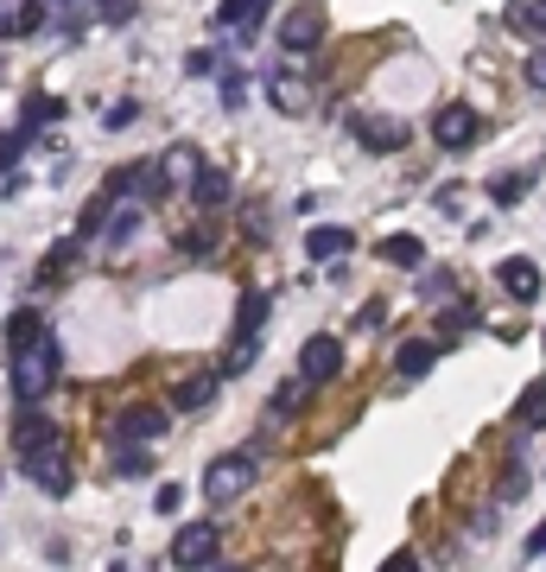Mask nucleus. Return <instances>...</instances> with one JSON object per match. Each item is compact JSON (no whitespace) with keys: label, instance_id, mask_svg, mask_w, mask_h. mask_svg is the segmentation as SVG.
Instances as JSON below:
<instances>
[{"label":"nucleus","instance_id":"1","mask_svg":"<svg viewBox=\"0 0 546 572\" xmlns=\"http://www.w3.org/2000/svg\"><path fill=\"white\" fill-rule=\"evenodd\" d=\"M57 375H64V343H57V331H45V338L32 343V350H20V357H7V382H13V394H20L26 407H39V401L57 389Z\"/></svg>","mask_w":546,"mask_h":572},{"label":"nucleus","instance_id":"2","mask_svg":"<svg viewBox=\"0 0 546 572\" xmlns=\"http://www.w3.org/2000/svg\"><path fill=\"white\" fill-rule=\"evenodd\" d=\"M260 458L255 452H223V458H210L204 465V502H235V496L255 484Z\"/></svg>","mask_w":546,"mask_h":572},{"label":"nucleus","instance_id":"3","mask_svg":"<svg viewBox=\"0 0 546 572\" xmlns=\"http://www.w3.org/2000/svg\"><path fill=\"white\" fill-rule=\"evenodd\" d=\"M159 433H165V414L147 407V401H140V407H121V414L108 420V445H115V452H147Z\"/></svg>","mask_w":546,"mask_h":572},{"label":"nucleus","instance_id":"4","mask_svg":"<svg viewBox=\"0 0 546 572\" xmlns=\"http://www.w3.org/2000/svg\"><path fill=\"white\" fill-rule=\"evenodd\" d=\"M216 547H223L216 521H184L179 534H172V566L179 572H210L216 566Z\"/></svg>","mask_w":546,"mask_h":572},{"label":"nucleus","instance_id":"5","mask_svg":"<svg viewBox=\"0 0 546 572\" xmlns=\"http://www.w3.org/2000/svg\"><path fill=\"white\" fill-rule=\"evenodd\" d=\"M338 369H343V343L331 338V331H318V338L299 343V382H306V389L338 382Z\"/></svg>","mask_w":546,"mask_h":572},{"label":"nucleus","instance_id":"6","mask_svg":"<svg viewBox=\"0 0 546 572\" xmlns=\"http://www.w3.org/2000/svg\"><path fill=\"white\" fill-rule=\"evenodd\" d=\"M350 134H356V140H363L368 153H400V147H407V140H414V128H407V121H394V115H350Z\"/></svg>","mask_w":546,"mask_h":572},{"label":"nucleus","instance_id":"7","mask_svg":"<svg viewBox=\"0 0 546 572\" xmlns=\"http://www.w3.org/2000/svg\"><path fill=\"white\" fill-rule=\"evenodd\" d=\"M20 470H26V477H32V484H39L45 496H71V484H77V470H71V452H64V445L20 458Z\"/></svg>","mask_w":546,"mask_h":572},{"label":"nucleus","instance_id":"8","mask_svg":"<svg viewBox=\"0 0 546 572\" xmlns=\"http://www.w3.org/2000/svg\"><path fill=\"white\" fill-rule=\"evenodd\" d=\"M477 134H483V121H477V108H464V103H445L439 115H432V140H439L445 153H464Z\"/></svg>","mask_w":546,"mask_h":572},{"label":"nucleus","instance_id":"9","mask_svg":"<svg viewBox=\"0 0 546 572\" xmlns=\"http://www.w3.org/2000/svg\"><path fill=\"white\" fill-rule=\"evenodd\" d=\"M318 39H324V13L318 7H287L280 13V45L287 52H312Z\"/></svg>","mask_w":546,"mask_h":572},{"label":"nucleus","instance_id":"10","mask_svg":"<svg viewBox=\"0 0 546 572\" xmlns=\"http://www.w3.org/2000/svg\"><path fill=\"white\" fill-rule=\"evenodd\" d=\"M52 445H64L57 439V420L52 414H20V426H13V452H20V458H32V452H52Z\"/></svg>","mask_w":546,"mask_h":572},{"label":"nucleus","instance_id":"11","mask_svg":"<svg viewBox=\"0 0 546 572\" xmlns=\"http://www.w3.org/2000/svg\"><path fill=\"white\" fill-rule=\"evenodd\" d=\"M432 363H439V343L432 338H407L400 350H394V375H400V382H426Z\"/></svg>","mask_w":546,"mask_h":572},{"label":"nucleus","instance_id":"12","mask_svg":"<svg viewBox=\"0 0 546 572\" xmlns=\"http://www.w3.org/2000/svg\"><path fill=\"white\" fill-rule=\"evenodd\" d=\"M350 248H356V235L343 230V223H312L306 230V255L312 261H343Z\"/></svg>","mask_w":546,"mask_h":572},{"label":"nucleus","instance_id":"13","mask_svg":"<svg viewBox=\"0 0 546 572\" xmlns=\"http://www.w3.org/2000/svg\"><path fill=\"white\" fill-rule=\"evenodd\" d=\"M495 280L508 286V293H515L521 306H534V299H540V267H534V261H527V255L502 261V267H495Z\"/></svg>","mask_w":546,"mask_h":572},{"label":"nucleus","instance_id":"14","mask_svg":"<svg viewBox=\"0 0 546 572\" xmlns=\"http://www.w3.org/2000/svg\"><path fill=\"white\" fill-rule=\"evenodd\" d=\"M375 261H388V267H426V242L414 230H394L375 242Z\"/></svg>","mask_w":546,"mask_h":572},{"label":"nucleus","instance_id":"15","mask_svg":"<svg viewBox=\"0 0 546 572\" xmlns=\"http://www.w3.org/2000/svg\"><path fill=\"white\" fill-rule=\"evenodd\" d=\"M267 293H242V306H235V338L229 343H260V331H267Z\"/></svg>","mask_w":546,"mask_h":572},{"label":"nucleus","instance_id":"16","mask_svg":"<svg viewBox=\"0 0 546 572\" xmlns=\"http://www.w3.org/2000/svg\"><path fill=\"white\" fill-rule=\"evenodd\" d=\"M39 338H45V313H39V306H20V313L7 318V357L32 350Z\"/></svg>","mask_w":546,"mask_h":572},{"label":"nucleus","instance_id":"17","mask_svg":"<svg viewBox=\"0 0 546 572\" xmlns=\"http://www.w3.org/2000/svg\"><path fill=\"white\" fill-rule=\"evenodd\" d=\"M216 394H223V375H191V382H179L172 407L179 414H204V407H216Z\"/></svg>","mask_w":546,"mask_h":572},{"label":"nucleus","instance_id":"18","mask_svg":"<svg viewBox=\"0 0 546 572\" xmlns=\"http://www.w3.org/2000/svg\"><path fill=\"white\" fill-rule=\"evenodd\" d=\"M172 191V172H165V159H153V166H133V204L147 210V204H159Z\"/></svg>","mask_w":546,"mask_h":572},{"label":"nucleus","instance_id":"19","mask_svg":"<svg viewBox=\"0 0 546 572\" xmlns=\"http://www.w3.org/2000/svg\"><path fill=\"white\" fill-rule=\"evenodd\" d=\"M312 394H318V389H306V382L292 375L287 389H280V394H274V401H267V420H274V426H292V420H299V407H306Z\"/></svg>","mask_w":546,"mask_h":572},{"label":"nucleus","instance_id":"20","mask_svg":"<svg viewBox=\"0 0 546 572\" xmlns=\"http://www.w3.org/2000/svg\"><path fill=\"white\" fill-rule=\"evenodd\" d=\"M223 198H229V172H223V166H197V179H191V204L216 210Z\"/></svg>","mask_w":546,"mask_h":572},{"label":"nucleus","instance_id":"21","mask_svg":"<svg viewBox=\"0 0 546 572\" xmlns=\"http://www.w3.org/2000/svg\"><path fill=\"white\" fill-rule=\"evenodd\" d=\"M260 20H267V7H260V0H223V7H216V27L260 32Z\"/></svg>","mask_w":546,"mask_h":572},{"label":"nucleus","instance_id":"22","mask_svg":"<svg viewBox=\"0 0 546 572\" xmlns=\"http://www.w3.org/2000/svg\"><path fill=\"white\" fill-rule=\"evenodd\" d=\"M45 27V0H26V7H13V13H0V39H26V32Z\"/></svg>","mask_w":546,"mask_h":572},{"label":"nucleus","instance_id":"23","mask_svg":"<svg viewBox=\"0 0 546 572\" xmlns=\"http://www.w3.org/2000/svg\"><path fill=\"white\" fill-rule=\"evenodd\" d=\"M57 115H64V103H57L52 89H32V96H26V108H20V128H26V134H39L45 121H57Z\"/></svg>","mask_w":546,"mask_h":572},{"label":"nucleus","instance_id":"24","mask_svg":"<svg viewBox=\"0 0 546 572\" xmlns=\"http://www.w3.org/2000/svg\"><path fill=\"white\" fill-rule=\"evenodd\" d=\"M77 255H83V242H77V235L52 242V255H45V267H39V280H64V274L77 267Z\"/></svg>","mask_w":546,"mask_h":572},{"label":"nucleus","instance_id":"25","mask_svg":"<svg viewBox=\"0 0 546 572\" xmlns=\"http://www.w3.org/2000/svg\"><path fill=\"white\" fill-rule=\"evenodd\" d=\"M515 414H521V433H534V426H546V382H527V389H521Z\"/></svg>","mask_w":546,"mask_h":572},{"label":"nucleus","instance_id":"26","mask_svg":"<svg viewBox=\"0 0 546 572\" xmlns=\"http://www.w3.org/2000/svg\"><path fill=\"white\" fill-rule=\"evenodd\" d=\"M140 223H147V210H140V204H121V210H115V223H108V248L133 242V235H140Z\"/></svg>","mask_w":546,"mask_h":572},{"label":"nucleus","instance_id":"27","mask_svg":"<svg viewBox=\"0 0 546 572\" xmlns=\"http://www.w3.org/2000/svg\"><path fill=\"white\" fill-rule=\"evenodd\" d=\"M267 96H274V108H287V115H306V89L292 77H267Z\"/></svg>","mask_w":546,"mask_h":572},{"label":"nucleus","instance_id":"28","mask_svg":"<svg viewBox=\"0 0 546 572\" xmlns=\"http://www.w3.org/2000/svg\"><path fill=\"white\" fill-rule=\"evenodd\" d=\"M502 20H508L515 32H527V39H540V32H546V0H540V7H508Z\"/></svg>","mask_w":546,"mask_h":572},{"label":"nucleus","instance_id":"29","mask_svg":"<svg viewBox=\"0 0 546 572\" xmlns=\"http://www.w3.org/2000/svg\"><path fill=\"white\" fill-rule=\"evenodd\" d=\"M26 147H32V134H26V128H7V134H0V179L13 172V159L26 153Z\"/></svg>","mask_w":546,"mask_h":572},{"label":"nucleus","instance_id":"30","mask_svg":"<svg viewBox=\"0 0 546 572\" xmlns=\"http://www.w3.org/2000/svg\"><path fill=\"white\" fill-rule=\"evenodd\" d=\"M521 191H527V172H495V179H490V198H495V204H515Z\"/></svg>","mask_w":546,"mask_h":572},{"label":"nucleus","instance_id":"31","mask_svg":"<svg viewBox=\"0 0 546 572\" xmlns=\"http://www.w3.org/2000/svg\"><path fill=\"white\" fill-rule=\"evenodd\" d=\"M133 121H140V103H133V96H121L115 108H103V128H133Z\"/></svg>","mask_w":546,"mask_h":572},{"label":"nucleus","instance_id":"32","mask_svg":"<svg viewBox=\"0 0 546 572\" xmlns=\"http://www.w3.org/2000/svg\"><path fill=\"white\" fill-rule=\"evenodd\" d=\"M147 470H153L147 452H115V477H147Z\"/></svg>","mask_w":546,"mask_h":572},{"label":"nucleus","instance_id":"33","mask_svg":"<svg viewBox=\"0 0 546 572\" xmlns=\"http://www.w3.org/2000/svg\"><path fill=\"white\" fill-rule=\"evenodd\" d=\"M521 77H527V89H546V45H534V52H527Z\"/></svg>","mask_w":546,"mask_h":572},{"label":"nucleus","instance_id":"34","mask_svg":"<svg viewBox=\"0 0 546 572\" xmlns=\"http://www.w3.org/2000/svg\"><path fill=\"white\" fill-rule=\"evenodd\" d=\"M184 71H191V77H216V71H223V52H191Z\"/></svg>","mask_w":546,"mask_h":572},{"label":"nucleus","instance_id":"35","mask_svg":"<svg viewBox=\"0 0 546 572\" xmlns=\"http://www.w3.org/2000/svg\"><path fill=\"white\" fill-rule=\"evenodd\" d=\"M165 172H172V179H184V172L197 179V153H191V147H172V153H165Z\"/></svg>","mask_w":546,"mask_h":572},{"label":"nucleus","instance_id":"36","mask_svg":"<svg viewBox=\"0 0 546 572\" xmlns=\"http://www.w3.org/2000/svg\"><path fill=\"white\" fill-rule=\"evenodd\" d=\"M527 484H534V477H527V470H502V502H521V496H527Z\"/></svg>","mask_w":546,"mask_h":572},{"label":"nucleus","instance_id":"37","mask_svg":"<svg viewBox=\"0 0 546 572\" xmlns=\"http://www.w3.org/2000/svg\"><path fill=\"white\" fill-rule=\"evenodd\" d=\"M179 502H184L179 484H159V496H153V509H159V516H179Z\"/></svg>","mask_w":546,"mask_h":572},{"label":"nucleus","instance_id":"38","mask_svg":"<svg viewBox=\"0 0 546 572\" xmlns=\"http://www.w3.org/2000/svg\"><path fill=\"white\" fill-rule=\"evenodd\" d=\"M216 248V230H191L184 235V255H210Z\"/></svg>","mask_w":546,"mask_h":572},{"label":"nucleus","instance_id":"39","mask_svg":"<svg viewBox=\"0 0 546 572\" xmlns=\"http://www.w3.org/2000/svg\"><path fill=\"white\" fill-rule=\"evenodd\" d=\"M445 293H451V274H445V267H432V274H426V299H445Z\"/></svg>","mask_w":546,"mask_h":572},{"label":"nucleus","instance_id":"40","mask_svg":"<svg viewBox=\"0 0 546 572\" xmlns=\"http://www.w3.org/2000/svg\"><path fill=\"white\" fill-rule=\"evenodd\" d=\"M103 20H108V27H128V20H133V0H115V7H103Z\"/></svg>","mask_w":546,"mask_h":572},{"label":"nucleus","instance_id":"41","mask_svg":"<svg viewBox=\"0 0 546 572\" xmlns=\"http://www.w3.org/2000/svg\"><path fill=\"white\" fill-rule=\"evenodd\" d=\"M223 103L242 108V77H235V71H223Z\"/></svg>","mask_w":546,"mask_h":572},{"label":"nucleus","instance_id":"42","mask_svg":"<svg viewBox=\"0 0 546 572\" xmlns=\"http://www.w3.org/2000/svg\"><path fill=\"white\" fill-rule=\"evenodd\" d=\"M382 318H388L382 306H363V313H356V325H363V331H382Z\"/></svg>","mask_w":546,"mask_h":572},{"label":"nucleus","instance_id":"43","mask_svg":"<svg viewBox=\"0 0 546 572\" xmlns=\"http://www.w3.org/2000/svg\"><path fill=\"white\" fill-rule=\"evenodd\" d=\"M382 572H419V560H414V553H394V560H388Z\"/></svg>","mask_w":546,"mask_h":572},{"label":"nucleus","instance_id":"44","mask_svg":"<svg viewBox=\"0 0 546 572\" xmlns=\"http://www.w3.org/2000/svg\"><path fill=\"white\" fill-rule=\"evenodd\" d=\"M527 553H546V521L534 528V534H527Z\"/></svg>","mask_w":546,"mask_h":572},{"label":"nucleus","instance_id":"45","mask_svg":"<svg viewBox=\"0 0 546 572\" xmlns=\"http://www.w3.org/2000/svg\"><path fill=\"white\" fill-rule=\"evenodd\" d=\"M216 572H248V566H216Z\"/></svg>","mask_w":546,"mask_h":572},{"label":"nucleus","instance_id":"46","mask_svg":"<svg viewBox=\"0 0 546 572\" xmlns=\"http://www.w3.org/2000/svg\"><path fill=\"white\" fill-rule=\"evenodd\" d=\"M108 572H128V566H108Z\"/></svg>","mask_w":546,"mask_h":572},{"label":"nucleus","instance_id":"47","mask_svg":"<svg viewBox=\"0 0 546 572\" xmlns=\"http://www.w3.org/2000/svg\"><path fill=\"white\" fill-rule=\"evenodd\" d=\"M540 343H546V338H540Z\"/></svg>","mask_w":546,"mask_h":572}]
</instances>
